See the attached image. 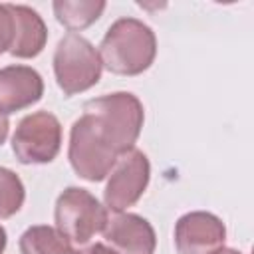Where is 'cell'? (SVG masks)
Masks as SVG:
<instances>
[{
    "mask_svg": "<svg viewBox=\"0 0 254 254\" xmlns=\"http://www.w3.org/2000/svg\"><path fill=\"white\" fill-rule=\"evenodd\" d=\"M107 208L85 189L67 187L56 200V228L73 244H87L107 222Z\"/></svg>",
    "mask_w": 254,
    "mask_h": 254,
    "instance_id": "4",
    "label": "cell"
},
{
    "mask_svg": "<svg viewBox=\"0 0 254 254\" xmlns=\"http://www.w3.org/2000/svg\"><path fill=\"white\" fill-rule=\"evenodd\" d=\"M62 145V125L50 111H36L26 115L14 135L12 151L24 165H44L56 159Z\"/></svg>",
    "mask_w": 254,
    "mask_h": 254,
    "instance_id": "6",
    "label": "cell"
},
{
    "mask_svg": "<svg viewBox=\"0 0 254 254\" xmlns=\"http://www.w3.org/2000/svg\"><path fill=\"white\" fill-rule=\"evenodd\" d=\"M101 58L89 40L69 32L65 34L54 52V73L64 95L87 91L101 77Z\"/></svg>",
    "mask_w": 254,
    "mask_h": 254,
    "instance_id": "3",
    "label": "cell"
},
{
    "mask_svg": "<svg viewBox=\"0 0 254 254\" xmlns=\"http://www.w3.org/2000/svg\"><path fill=\"white\" fill-rule=\"evenodd\" d=\"M103 190L105 206L113 212H125L145 192L151 177V165L143 151L131 149L117 157L111 173L107 175Z\"/></svg>",
    "mask_w": 254,
    "mask_h": 254,
    "instance_id": "7",
    "label": "cell"
},
{
    "mask_svg": "<svg viewBox=\"0 0 254 254\" xmlns=\"http://www.w3.org/2000/svg\"><path fill=\"white\" fill-rule=\"evenodd\" d=\"M8 129H10V121H8V115L0 111V145L6 141V137H8Z\"/></svg>",
    "mask_w": 254,
    "mask_h": 254,
    "instance_id": "17",
    "label": "cell"
},
{
    "mask_svg": "<svg viewBox=\"0 0 254 254\" xmlns=\"http://www.w3.org/2000/svg\"><path fill=\"white\" fill-rule=\"evenodd\" d=\"M224 222L204 210L183 214L175 224V248L179 254H212L224 244Z\"/></svg>",
    "mask_w": 254,
    "mask_h": 254,
    "instance_id": "8",
    "label": "cell"
},
{
    "mask_svg": "<svg viewBox=\"0 0 254 254\" xmlns=\"http://www.w3.org/2000/svg\"><path fill=\"white\" fill-rule=\"evenodd\" d=\"M83 115L91 119L103 141L117 155L135 149L145 121L143 103L129 91H115L85 101Z\"/></svg>",
    "mask_w": 254,
    "mask_h": 254,
    "instance_id": "2",
    "label": "cell"
},
{
    "mask_svg": "<svg viewBox=\"0 0 254 254\" xmlns=\"http://www.w3.org/2000/svg\"><path fill=\"white\" fill-rule=\"evenodd\" d=\"M44 93L42 75L28 65L0 67V111L14 113L40 101Z\"/></svg>",
    "mask_w": 254,
    "mask_h": 254,
    "instance_id": "10",
    "label": "cell"
},
{
    "mask_svg": "<svg viewBox=\"0 0 254 254\" xmlns=\"http://www.w3.org/2000/svg\"><path fill=\"white\" fill-rule=\"evenodd\" d=\"M54 14L60 24H64L67 30H83L91 26L101 12L105 10V2L101 0H56L52 4Z\"/></svg>",
    "mask_w": 254,
    "mask_h": 254,
    "instance_id": "13",
    "label": "cell"
},
{
    "mask_svg": "<svg viewBox=\"0 0 254 254\" xmlns=\"http://www.w3.org/2000/svg\"><path fill=\"white\" fill-rule=\"evenodd\" d=\"M212 254H242V252H238V250H234V248H224V246H220V248L214 250Z\"/></svg>",
    "mask_w": 254,
    "mask_h": 254,
    "instance_id": "19",
    "label": "cell"
},
{
    "mask_svg": "<svg viewBox=\"0 0 254 254\" xmlns=\"http://www.w3.org/2000/svg\"><path fill=\"white\" fill-rule=\"evenodd\" d=\"M24 198L26 190L20 177L10 169L0 167V218L14 216L22 208Z\"/></svg>",
    "mask_w": 254,
    "mask_h": 254,
    "instance_id": "14",
    "label": "cell"
},
{
    "mask_svg": "<svg viewBox=\"0 0 254 254\" xmlns=\"http://www.w3.org/2000/svg\"><path fill=\"white\" fill-rule=\"evenodd\" d=\"M8 10L14 22V38L8 52L22 60L36 58L48 40V28L42 16L24 4H8Z\"/></svg>",
    "mask_w": 254,
    "mask_h": 254,
    "instance_id": "11",
    "label": "cell"
},
{
    "mask_svg": "<svg viewBox=\"0 0 254 254\" xmlns=\"http://www.w3.org/2000/svg\"><path fill=\"white\" fill-rule=\"evenodd\" d=\"M83 254H119V252L113 250L111 246H105V244H101V242H95V244H91Z\"/></svg>",
    "mask_w": 254,
    "mask_h": 254,
    "instance_id": "16",
    "label": "cell"
},
{
    "mask_svg": "<svg viewBox=\"0 0 254 254\" xmlns=\"http://www.w3.org/2000/svg\"><path fill=\"white\" fill-rule=\"evenodd\" d=\"M18 246L22 254H79V250L58 228L48 224L26 228Z\"/></svg>",
    "mask_w": 254,
    "mask_h": 254,
    "instance_id": "12",
    "label": "cell"
},
{
    "mask_svg": "<svg viewBox=\"0 0 254 254\" xmlns=\"http://www.w3.org/2000/svg\"><path fill=\"white\" fill-rule=\"evenodd\" d=\"M4 248H6V230H4V226L0 224V254L4 252Z\"/></svg>",
    "mask_w": 254,
    "mask_h": 254,
    "instance_id": "18",
    "label": "cell"
},
{
    "mask_svg": "<svg viewBox=\"0 0 254 254\" xmlns=\"http://www.w3.org/2000/svg\"><path fill=\"white\" fill-rule=\"evenodd\" d=\"M14 38V22L8 4H0V56L10 50Z\"/></svg>",
    "mask_w": 254,
    "mask_h": 254,
    "instance_id": "15",
    "label": "cell"
},
{
    "mask_svg": "<svg viewBox=\"0 0 254 254\" xmlns=\"http://www.w3.org/2000/svg\"><path fill=\"white\" fill-rule=\"evenodd\" d=\"M117 157L119 155L103 141L87 115H81L77 121H73L69 131L67 159L71 169L81 179L91 183L103 181L111 173Z\"/></svg>",
    "mask_w": 254,
    "mask_h": 254,
    "instance_id": "5",
    "label": "cell"
},
{
    "mask_svg": "<svg viewBox=\"0 0 254 254\" xmlns=\"http://www.w3.org/2000/svg\"><path fill=\"white\" fill-rule=\"evenodd\" d=\"M103 236L119 254H155L157 236L151 222L133 212H115L107 216Z\"/></svg>",
    "mask_w": 254,
    "mask_h": 254,
    "instance_id": "9",
    "label": "cell"
},
{
    "mask_svg": "<svg viewBox=\"0 0 254 254\" xmlns=\"http://www.w3.org/2000/svg\"><path fill=\"white\" fill-rule=\"evenodd\" d=\"M101 65L117 75H139L151 67L157 56L155 32L137 18L115 20L101 44H99Z\"/></svg>",
    "mask_w": 254,
    "mask_h": 254,
    "instance_id": "1",
    "label": "cell"
}]
</instances>
